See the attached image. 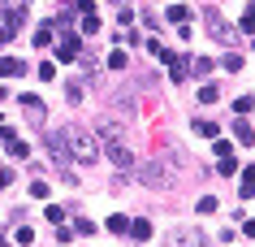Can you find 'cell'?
Returning a JSON list of instances; mask_svg holds the SVG:
<instances>
[{"label": "cell", "mask_w": 255, "mask_h": 247, "mask_svg": "<svg viewBox=\"0 0 255 247\" xmlns=\"http://www.w3.org/2000/svg\"><path fill=\"white\" fill-rule=\"evenodd\" d=\"M242 30H247V35H255V4H247V17H242Z\"/></svg>", "instance_id": "obj_23"}, {"label": "cell", "mask_w": 255, "mask_h": 247, "mask_svg": "<svg viewBox=\"0 0 255 247\" xmlns=\"http://www.w3.org/2000/svg\"><path fill=\"white\" fill-rule=\"evenodd\" d=\"M4 74H9V78H17V74H26V65H22L17 56H0V78H4Z\"/></svg>", "instance_id": "obj_8"}, {"label": "cell", "mask_w": 255, "mask_h": 247, "mask_svg": "<svg viewBox=\"0 0 255 247\" xmlns=\"http://www.w3.org/2000/svg\"><path fill=\"white\" fill-rule=\"evenodd\" d=\"M221 65H225V69H229V74H234V69H242V56H238V52H229V56H225V61H221Z\"/></svg>", "instance_id": "obj_25"}, {"label": "cell", "mask_w": 255, "mask_h": 247, "mask_svg": "<svg viewBox=\"0 0 255 247\" xmlns=\"http://www.w3.org/2000/svg\"><path fill=\"white\" fill-rule=\"evenodd\" d=\"M9 4H22V0H9Z\"/></svg>", "instance_id": "obj_32"}, {"label": "cell", "mask_w": 255, "mask_h": 247, "mask_svg": "<svg viewBox=\"0 0 255 247\" xmlns=\"http://www.w3.org/2000/svg\"><path fill=\"white\" fill-rule=\"evenodd\" d=\"M4 187H13V169H0V191Z\"/></svg>", "instance_id": "obj_29"}, {"label": "cell", "mask_w": 255, "mask_h": 247, "mask_svg": "<svg viewBox=\"0 0 255 247\" xmlns=\"http://www.w3.org/2000/svg\"><path fill=\"white\" fill-rule=\"evenodd\" d=\"M169 247H203V234L199 230H173Z\"/></svg>", "instance_id": "obj_6"}, {"label": "cell", "mask_w": 255, "mask_h": 247, "mask_svg": "<svg viewBox=\"0 0 255 247\" xmlns=\"http://www.w3.org/2000/svg\"><path fill=\"white\" fill-rule=\"evenodd\" d=\"M9 39H13V26H0V48H4Z\"/></svg>", "instance_id": "obj_30"}, {"label": "cell", "mask_w": 255, "mask_h": 247, "mask_svg": "<svg viewBox=\"0 0 255 247\" xmlns=\"http://www.w3.org/2000/svg\"><path fill=\"white\" fill-rule=\"evenodd\" d=\"M108 65H113V69H126V52H108Z\"/></svg>", "instance_id": "obj_27"}, {"label": "cell", "mask_w": 255, "mask_h": 247, "mask_svg": "<svg viewBox=\"0 0 255 247\" xmlns=\"http://www.w3.org/2000/svg\"><path fill=\"white\" fill-rule=\"evenodd\" d=\"M238 195H242V200H251V195H255V165H247V169H242V187H238Z\"/></svg>", "instance_id": "obj_9"}, {"label": "cell", "mask_w": 255, "mask_h": 247, "mask_svg": "<svg viewBox=\"0 0 255 247\" xmlns=\"http://www.w3.org/2000/svg\"><path fill=\"white\" fill-rule=\"evenodd\" d=\"M48 43H52V30L39 26V30H35V48H48Z\"/></svg>", "instance_id": "obj_21"}, {"label": "cell", "mask_w": 255, "mask_h": 247, "mask_svg": "<svg viewBox=\"0 0 255 247\" xmlns=\"http://www.w3.org/2000/svg\"><path fill=\"white\" fill-rule=\"evenodd\" d=\"M100 139H104V143H121V122L104 117V122H100Z\"/></svg>", "instance_id": "obj_7"}, {"label": "cell", "mask_w": 255, "mask_h": 247, "mask_svg": "<svg viewBox=\"0 0 255 247\" xmlns=\"http://www.w3.org/2000/svg\"><path fill=\"white\" fill-rule=\"evenodd\" d=\"M130 234H134L138 243H143V239H151V221H134V226H130Z\"/></svg>", "instance_id": "obj_17"}, {"label": "cell", "mask_w": 255, "mask_h": 247, "mask_svg": "<svg viewBox=\"0 0 255 247\" xmlns=\"http://www.w3.org/2000/svg\"><path fill=\"white\" fill-rule=\"evenodd\" d=\"M138 174H143V182H147V187H156V191H169V187H173V156L147 161Z\"/></svg>", "instance_id": "obj_2"}, {"label": "cell", "mask_w": 255, "mask_h": 247, "mask_svg": "<svg viewBox=\"0 0 255 247\" xmlns=\"http://www.w3.org/2000/svg\"><path fill=\"white\" fill-rule=\"evenodd\" d=\"M48 191H52V187H48V182L35 174V182H30V195H35V200H48Z\"/></svg>", "instance_id": "obj_15"}, {"label": "cell", "mask_w": 255, "mask_h": 247, "mask_svg": "<svg viewBox=\"0 0 255 247\" xmlns=\"http://www.w3.org/2000/svg\"><path fill=\"white\" fill-rule=\"evenodd\" d=\"M22 109L30 113V122H43V104H39V96H22Z\"/></svg>", "instance_id": "obj_10"}, {"label": "cell", "mask_w": 255, "mask_h": 247, "mask_svg": "<svg viewBox=\"0 0 255 247\" xmlns=\"http://www.w3.org/2000/svg\"><path fill=\"white\" fill-rule=\"evenodd\" d=\"M199 100H203V104H216V100H221V87H216V82L199 87Z\"/></svg>", "instance_id": "obj_13"}, {"label": "cell", "mask_w": 255, "mask_h": 247, "mask_svg": "<svg viewBox=\"0 0 255 247\" xmlns=\"http://www.w3.org/2000/svg\"><path fill=\"white\" fill-rule=\"evenodd\" d=\"M195 135H203V139H216V122H203V117H199V122H195Z\"/></svg>", "instance_id": "obj_18"}, {"label": "cell", "mask_w": 255, "mask_h": 247, "mask_svg": "<svg viewBox=\"0 0 255 247\" xmlns=\"http://www.w3.org/2000/svg\"><path fill=\"white\" fill-rule=\"evenodd\" d=\"M199 213H216V195H203V200H199Z\"/></svg>", "instance_id": "obj_28"}, {"label": "cell", "mask_w": 255, "mask_h": 247, "mask_svg": "<svg viewBox=\"0 0 255 247\" xmlns=\"http://www.w3.org/2000/svg\"><path fill=\"white\" fill-rule=\"evenodd\" d=\"M216 169H221V174H238V161H234V156H221V165H216Z\"/></svg>", "instance_id": "obj_24"}, {"label": "cell", "mask_w": 255, "mask_h": 247, "mask_svg": "<svg viewBox=\"0 0 255 247\" xmlns=\"http://www.w3.org/2000/svg\"><path fill=\"white\" fill-rule=\"evenodd\" d=\"M108 230H113V234H126V230H130V217H121V213H117V217H108Z\"/></svg>", "instance_id": "obj_16"}, {"label": "cell", "mask_w": 255, "mask_h": 247, "mask_svg": "<svg viewBox=\"0 0 255 247\" xmlns=\"http://www.w3.org/2000/svg\"><path fill=\"white\" fill-rule=\"evenodd\" d=\"M242 230H247V239H255V221H242Z\"/></svg>", "instance_id": "obj_31"}, {"label": "cell", "mask_w": 255, "mask_h": 247, "mask_svg": "<svg viewBox=\"0 0 255 247\" xmlns=\"http://www.w3.org/2000/svg\"><path fill=\"white\" fill-rule=\"evenodd\" d=\"M13 239H17L22 247H26V243H35V230H30V226H17V234H13Z\"/></svg>", "instance_id": "obj_20"}, {"label": "cell", "mask_w": 255, "mask_h": 247, "mask_svg": "<svg viewBox=\"0 0 255 247\" xmlns=\"http://www.w3.org/2000/svg\"><path fill=\"white\" fill-rule=\"evenodd\" d=\"M108 104H113V109L121 113V117H134V96H130V91H117V87H113V91H108Z\"/></svg>", "instance_id": "obj_4"}, {"label": "cell", "mask_w": 255, "mask_h": 247, "mask_svg": "<svg viewBox=\"0 0 255 247\" xmlns=\"http://www.w3.org/2000/svg\"><path fill=\"white\" fill-rule=\"evenodd\" d=\"M186 69H190V61H186V56H173V61H169V74H173V82H182V78H186Z\"/></svg>", "instance_id": "obj_11"}, {"label": "cell", "mask_w": 255, "mask_h": 247, "mask_svg": "<svg viewBox=\"0 0 255 247\" xmlns=\"http://www.w3.org/2000/svg\"><path fill=\"white\" fill-rule=\"evenodd\" d=\"M108 161L117 165V169H130V165H134V152L126 148V139H121V143H108Z\"/></svg>", "instance_id": "obj_5"}, {"label": "cell", "mask_w": 255, "mask_h": 247, "mask_svg": "<svg viewBox=\"0 0 255 247\" xmlns=\"http://www.w3.org/2000/svg\"><path fill=\"white\" fill-rule=\"evenodd\" d=\"M234 135H238V143H255V130L247 122H234Z\"/></svg>", "instance_id": "obj_14"}, {"label": "cell", "mask_w": 255, "mask_h": 247, "mask_svg": "<svg viewBox=\"0 0 255 247\" xmlns=\"http://www.w3.org/2000/svg\"><path fill=\"white\" fill-rule=\"evenodd\" d=\"M251 104H255L251 96H238V100H234V113H251Z\"/></svg>", "instance_id": "obj_26"}, {"label": "cell", "mask_w": 255, "mask_h": 247, "mask_svg": "<svg viewBox=\"0 0 255 247\" xmlns=\"http://www.w3.org/2000/svg\"><path fill=\"white\" fill-rule=\"evenodd\" d=\"M203 30H208L221 48H234V43H238V30L225 22V13H221V9H208V13H203Z\"/></svg>", "instance_id": "obj_3"}, {"label": "cell", "mask_w": 255, "mask_h": 247, "mask_svg": "<svg viewBox=\"0 0 255 247\" xmlns=\"http://www.w3.org/2000/svg\"><path fill=\"white\" fill-rule=\"evenodd\" d=\"M82 30H87V35H95V30H100V17H95V13H82Z\"/></svg>", "instance_id": "obj_22"}, {"label": "cell", "mask_w": 255, "mask_h": 247, "mask_svg": "<svg viewBox=\"0 0 255 247\" xmlns=\"http://www.w3.org/2000/svg\"><path fill=\"white\" fill-rule=\"evenodd\" d=\"M251 48H255V43H251Z\"/></svg>", "instance_id": "obj_33"}, {"label": "cell", "mask_w": 255, "mask_h": 247, "mask_svg": "<svg viewBox=\"0 0 255 247\" xmlns=\"http://www.w3.org/2000/svg\"><path fill=\"white\" fill-rule=\"evenodd\" d=\"M61 135H65V148L74 152V156H78V165H95V161H100V148H95V139L87 135L82 126H74V122H69L65 130H61Z\"/></svg>", "instance_id": "obj_1"}, {"label": "cell", "mask_w": 255, "mask_h": 247, "mask_svg": "<svg viewBox=\"0 0 255 247\" xmlns=\"http://www.w3.org/2000/svg\"><path fill=\"white\" fill-rule=\"evenodd\" d=\"M169 22H173V26H186V22H190V9H186V4H173V9H169Z\"/></svg>", "instance_id": "obj_12"}, {"label": "cell", "mask_w": 255, "mask_h": 247, "mask_svg": "<svg viewBox=\"0 0 255 247\" xmlns=\"http://www.w3.org/2000/svg\"><path fill=\"white\" fill-rule=\"evenodd\" d=\"M9 152H13L17 161H26V156H30V148H26V143H22V139H9Z\"/></svg>", "instance_id": "obj_19"}]
</instances>
